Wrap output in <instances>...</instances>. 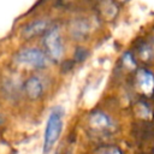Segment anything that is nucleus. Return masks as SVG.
I'll use <instances>...</instances> for the list:
<instances>
[{"label": "nucleus", "instance_id": "obj_1", "mask_svg": "<svg viewBox=\"0 0 154 154\" xmlns=\"http://www.w3.org/2000/svg\"><path fill=\"white\" fill-rule=\"evenodd\" d=\"M63 116L64 111L61 107H55L51 111L43 134V154H47L60 137L63 131Z\"/></svg>", "mask_w": 154, "mask_h": 154}, {"label": "nucleus", "instance_id": "obj_2", "mask_svg": "<svg viewBox=\"0 0 154 154\" xmlns=\"http://www.w3.org/2000/svg\"><path fill=\"white\" fill-rule=\"evenodd\" d=\"M43 45L49 59H52L53 61H59L61 59L64 54V45H63L61 34L58 26H52L45 34Z\"/></svg>", "mask_w": 154, "mask_h": 154}, {"label": "nucleus", "instance_id": "obj_3", "mask_svg": "<svg viewBox=\"0 0 154 154\" xmlns=\"http://www.w3.org/2000/svg\"><path fill=\"white\" fill-rule=\"evenodd\" d=\"M16 60H17V63H19L22 65H26V66L34 67L36 70L45 69L48 65L47 55L42 51L34 48V47L24 48V49L19 51L16 55Z\"/></svg>", "mask_w": 154, "mask_h": 154}, {"label": "nucleus", "instance_id": "obj_4", "mask_svg": "<svg viewBox=\"0 0 154 154\" xmlns=\"http://www.w3.org/2000/svg\"><path fill=\"white\" fill-rule=\"evenodd\" d=\"M89 126L93 131L99 134H109L114 130V120L102 111H94L89 117Z\"/></svg>", "mask_w": 154, "mask_h": 154}, {"label": "nucleus", "instance_id": "obj_5", "mask_svg": "<svg viewBox=\"0 0 154 154\" xmlns=\"http://www.w3.org/2000/svg\"><path fill=\"white\" fill-rule=\"evenodd\" d=\"M136 87L138 93L146 97L154 95V73L147 69H138L136 71Z\"/></svg>", "mask_w": 154, "mask_h": 154}, {"label": "nucleus", "instance_id": "obj_6", "mask_svg": "<svg viewBox=\"0 0 154 154\" xmlns=\"http://www.w3.org/2000/svg\"><path fill=\"white\" fill-rule=\"evenodd\" d=\"M51 28L52 26L49 24V20H47V19H36V20H32V22L28 23L23 28L22 35H23L24 38L30 40V38H34L38 35L46 34Z\"/></svg>", "mask_w": 154, "mask_h": 154}, {"label": "nucleus", "instance_id": "obj_7", "mask_svg": "<svg viewBox=\"0 0 154 154\" xmlns=\"http://www.w3.org/2000/svg\"><path fill=\"white\" fill-rule=\"evenodd\" d=\"M24 90L26 96L30 100H37L43 95L45 91V85L42 79L38 76H31L25 81L24 84Z\"/></svg>", "mask_w": 154, "mask_h": 154}, {"label": "nucleus", "instance_id": "obj_8", "mask_svg": "<svg viewBox=\"0 0 154 154\" xmlns=\"http://www.w3.org/2000/svg\"><path fill=\"white\" fill-rule=\"evenodd\" d=\"M138 55H140V59L144 63L152 61L154 59V42L141 45V47L138 48Z\"/></svg>", "mask_w": 154, "mask_h": 154}, {"label": "nucleus", "instance_id": "obj_9", "mask_svg": "<svg viewBox=\"0 0 154 154\" xmlns=\"http://www.w3.org/2000/svg\"><path fill=\"white\" fill-rule=\"evenodd\" d=\"M88 32V23L85 20L82 19H77L73 22L72 26H71V34L76 37V38H82L87 35Z\"/></svg>", "mask_w": 154, "mask_h": 154}, {"label": "nucleus", "instance_id": "obj_10", "mask_svg": "<svg viewBox=\"0 0 154 154\" xmlns=\"http://www.w3.org/2000/svg\"><path fill=\"white\" fill-rule=\"evenodd\" d=\"M136 111H137L138 117H141L143 119H150L152 118V113H153L152 108L147 103H144V102H138Z\"/></svg>", "mask_w": 154, "mask_h": 154}, {"label": "nucleus", "instance_id": "obj_11", "mask_svg": "<svg viewBox=\"0 0 154 154\" xmlns=\"http://www.w3.org/2000/svg\"><path fill=\"white\" fill-rule=\"evenodd\" d=\"M123 63H124V65H125L128 69H130V70H134V69L137 67V63H136L134 55H132L131 53H129V52H126V53L123 55Z\"/></svg>", "mask_w": 154, "mask_h": 154}, {"label": "nucleus", "instance_id": "obj_12", "mask_svg": "<svg viewBox=\"0 0 154 154\" xmlns=\"http://www.w3.org/2000/svg\"><path fill=\"white\" fill-rule=\"evenodd\" d=\"M97 154H123L122 150L118 147H113V146H108L105 148H101L99 150Z\"/></svg>", "mask_w": 154, "mask_h": 154}, {"label": "nucleus", "instance_id": "obj_13", "mask_svg": "<svg viewBox=\"0 0 154 154\" xmlns=\"http://www.w3.org/2000/svg\"><path fill=\"white\" fill-rule=\"evenodd\" d=\"M85 57H87V51H85L84 48H82V47H78V48L76 49V54H75L76 61H82Z\"/></svg>", "mask_w": 154, "mask_h": 154}, {"label": "nucleus", "instance_id": "obj_14", "mask_svg": "<svg viewBox=\"0 0 154 154\" xmlns=\"http://www.w3.org/2000/svg\"><path fill=\"white\" fill-rule=\"evenodd\" d=\"M2 124H4V118H2V116L0 114V126H1Z\"/></svg>", "mask_w": 154, "mask_h": 154}, {"label": "nucleus", "instance_id": "obj_15", "mask_svg": "<svg viewBox=\"0 0 154 154\" xmlns=\"http://www.w3.org/2000/svg\"><path fill=\"white\" fill-rule=\"evenodd\" d=\"M120 1H126V0H120Z\"/></svg>", "mask_w": 154, "mask_h": 154}]
</instances>
